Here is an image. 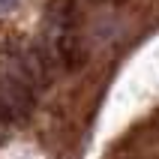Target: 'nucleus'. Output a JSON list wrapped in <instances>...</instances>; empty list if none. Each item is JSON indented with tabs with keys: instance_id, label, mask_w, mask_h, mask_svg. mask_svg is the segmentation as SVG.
Listing matches in <instances>:
<instances>
[{
	"instance_id": "nucleus-5",
	"label": "nucleus",
	"mask_w": 159,
	"mask_h": 159,
	"mask_svg": "<svg viewBox=\"0 0 159 159\" xmlns=\"http://www.w3.org/2000/svg\"><path fill=\"white\" fill-rule=\"evenodd\" d=\"M111 3H117V6H120V3H126V0H111Z\"/></svg>"
},
{
	"instance_id": "nucleus-4",
	"label": "nucleus",
	"mask_w": 159,
	"mask_h": 159,
	"mask_svg": "<svg viewBox=\"0 0 159 159\" xmlns=\"http://www.w3.org/2000/svg\"><path fill=\"white\" fill-rule=\"evenodd\" d=\"M12 6H15V0H0V15H3V12H9Z\"/></svg>"
},
{
	"instance_id": "nucleus-3",
	"label": "nucleus",
	"mask_w": 159,
	"mask_h": 159,
	"mask_svg": "<svg viewBox=\"0 0 159 159\" xmlns=\"http://www.w3.org/2000/svg\"><path fill=\"white\" fill-rule=\"evenodd\" d=\"M75 15V0H51L48 3V18L54 24H69Z\"/></svg>"
},
{
	"instance_id": "nucleus-2",
	"label": "nucleus",
	"mask_w": 159,
	"mask_h": 159,
	"mask_svg": "<svg viewBox=\"0 0 159 159\" xmlns=\"http://www.w3.org/2000/svg\"><path fill=\"white\" fill-rule=\"evenodd\" d=\"M57 54H60V63L69 72H78L81 66L87 63V54H84V48H81L75 33H63L60 39H57Z\"/></svg>"
},
{
	"instance_id": "nucleus-1",
	"label": "nucleus",
	"mask_w": 159,
	"mask_h": 159,
	"mask_svg": "<svg viewBox=\"0 0 159 159\" xmlns=\"http://www.w3.org/2000/svg\"><path fill=\"white\" fill-rule=\"evenodd\" d=\"M33 108V96H30V87L18 75H6L0 78V120H9V123H21Z\"/></svg>"
}]
</instances>
